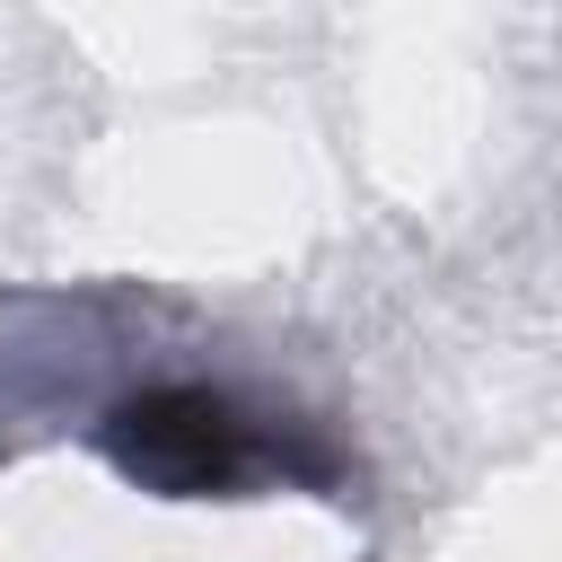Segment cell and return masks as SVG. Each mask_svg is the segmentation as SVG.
Returning a JSON list of instances; mask_svg holds the SVG:
<instances>
[{"instance_id": "obj_1", "label": "cell", "mask_w": 562, "mask_h": 562, "mask_svg": "<svg viewBox=\"0 0 562 562\" xmlns=\"http://www.w3.org/2000/svg\"><path fill=\"white\" fill-rule=\"evenodd\" d=\"M105 448L132 483L167 492V501H202V492H228L246 465H255V430L228 395L211 386H149V395H123L114 422H105Z\"/></svg>"}]
</instances>
